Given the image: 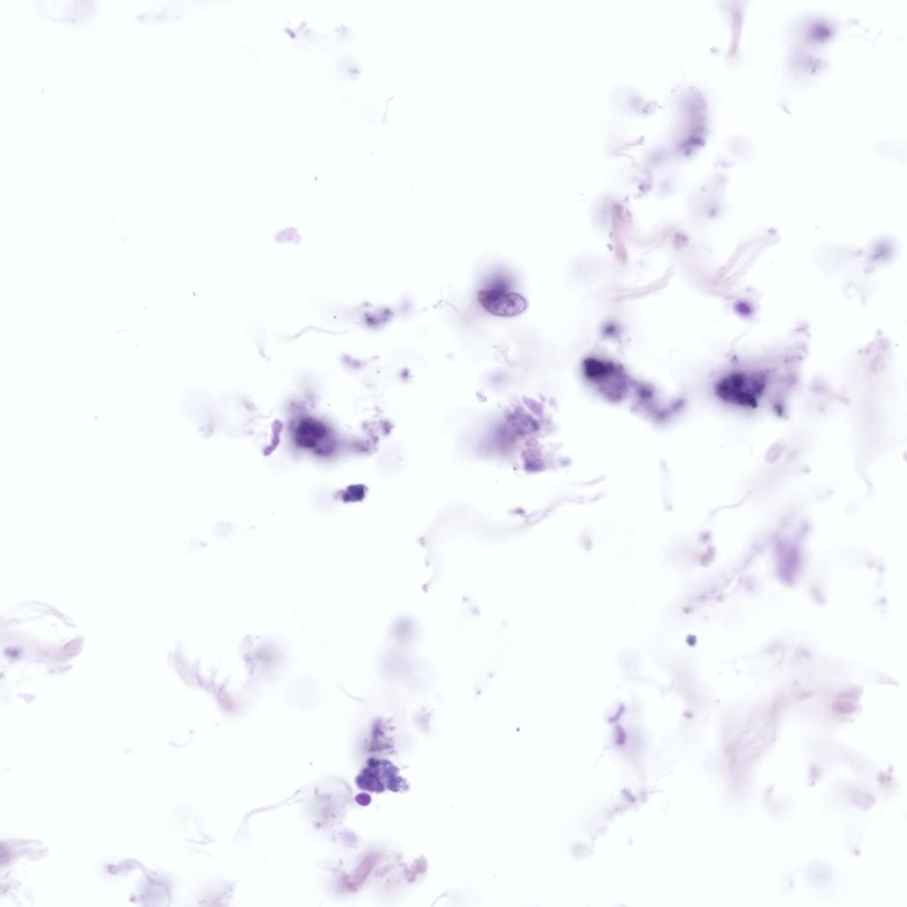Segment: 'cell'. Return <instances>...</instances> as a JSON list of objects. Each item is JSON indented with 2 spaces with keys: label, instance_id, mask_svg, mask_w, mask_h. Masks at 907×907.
Instances as JSON below:
<instances>
[{
  "label": "cell",
  "instance_id": "6da1fadb",
  "mask_svg": "<svg viewBox=\"0 0 907 907\" xmlns=\"http://www.w3.org/2000/svg\"><path fill=\"white\" fill-rule=\"evenodd\" d=\"M760 373L735 372L724 377L716 387L723 400L742 407H755L765 388Z\"/></svg>",
  "mask_w": 907,
  "mask_h": 907
},
{
  "label": "cell",
  "instance_id": "7a4b0ae2",
  "mask_svg": "<svg viewBox=\"0 0 907 907\" xmlns=\"http://www.w3.org/2000/svg\"><path fill=\"white\" fill-rule=\"evenodd\" d=\"M477 298L490 314L501 317H513L526 308V300L520 294L501 288L482 290Z\"/></svg>",
  "mask_w": 907,
  "mask_h": 907
}]
</instances>
